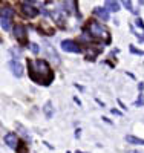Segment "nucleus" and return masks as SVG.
I'll return each mask as SVG.
<instances>
[{"label":"nucleus","mask_w":144,"mask_h":153,"mask_svg":"<svg viewBox=\"0 0 144 153\" xmlns=\"http://www.w3.org/2000/svg\"><path fill=\"white\" fill-rule=\"evenodd\" d=\"M68 153H71V152H68Z\"/></svg>","instance_id":"23"},{"label":"nucleus","mask_w":144,"mask_h":153,"mask_svg":"<svg viewBox=\"0 0 144 153\" xmlns=\"http://www.w3.org/2000/svg\"><path fill=\"white\" fill-rule=\"evenodd\" d=\"M28 66H29V76L31 80L38 83V84H43V86H49L54 80V72L49 68L48 61L45 60H28Z\"/></svg>","instance_id":"1"},{"label":"nucleus","mask_w":144,"mask_h":153,"mask_svg":"<svg viewBox=\"0 0 144 153\" xmlns=\"http://www.w3.org/2000/svg\"><path fill=\"white\" fill-rule=\"evenodd\" d=\"M20 11H22V14L26 16L28 19H34V17L38 14V9H37L35 6L29 5V3H23L22 8H20Z\"/></svg>","instance_id":"4"},{"label":"nucleus","mask_w":144,"mask_h":153,"mask_svg":"<svg viewBox=\"0 0 144 153\" xmlns=\"http://www.w3.org/2000/svg\"><path fill=\"white\" fill-rule=\"evenodd\" d=\"M43 110H45V115L48 118H52V115H54V109H52V103H51V101H48V103L45 104Z\"/></svg>","instance_id":"12"},{"label":"nucleus","mask_w":144,"mask_h":153,"mask_svg":"<svg viewBox=\"0 0 144 153\" xmlns=\"http://www.w3.org/2000/svg\"><path fill=\"white\" fill-rule=\"evenodd\" d=\"M135 153H140V152H135Z\"/></svg>","instance_id":"22"},{"label":"nucleus","mask_w":144,"mask_h":153,"mask_svg":"<svg viewBox=\"0 0 144 153\" xmlns=\"http://www.w3.org/2000/svg\"><path fill=\"white\" fill-rule=\"evenodd\" d=\"M134 104H135V106H138V107H140V106H144V95H143V94H140V97H138V100L135 101V103H134Z\"/></svg>","instance_id":"16"},{"label":"nucleus","mask_w":144,"mask_h":153,"mask_svg":"<svg viewBox=\"0 0 144 153\" xmlns=\"http://www.w3.org/2000/svg\"><path fill=\"white\" fill-rule=\"evenodd\" d=\"M135 23H137L138 26H140V28L144 31V23H143V20H141V19H137V20H135Z\"/></svg>","instance_id":"19"},{"label":"nucleus","mask_w":144,"mask_h":153,"mask_svg":"<svg viewBox=\"0 0 144 153\" xmlns=\"http://www.w3.org/2000/svg\"><path fill=\"white\" fill-rule=\"evenodd\" d=\"M123 5H124V6H126L129 11H134V8H132V3H130L129 0H124V2H123Z\"/></svg>","instance_id":"17"},{"label":"nucleus","mask_w":144,"mask_h":153,"mask_svg":"<svg viewBox=\"0 0 144 153\" xmlns=\"http://www.w3.org/2000/svg\"><path fill=\"white\" fill-rule=\"evenodd\" d=\"M5 143H6L8 147L14 149V150H17V149H19V144H20V141H19V138H17L16 133H8V135L5 136Z\"/></svg>","instance_id":"6"},{"label":"nucleus","mask_w":144,"mask_h":153,"mask_svg":"<svg viewBox=\"0 0 144 153\" xmlns=\"http://www.w3.org/2000/svg\"><path fill=\"white\" fill-rule=\"evenodd\" d=\"M28 48L31 49V52H32V54H38V52H40V48H38V45H35V43H29Z\"/></svg>","instance_id":"15"},{"label":"nucleus","mask_w":144,"mask_h":153,"mask_svg":"<svg viewBox=\"0 0 144 153\" xmlns=\"http://www.w3.org/2000/svg\"><path fill=\"white\" fill-rule=\"evenodd\" d=\"M130 52H134V54H140V55H143V54H144L143 51H140V49H137V48H134V46H130Z\"/></svg>","instance_id":"18"},{"label":"nucleus","mask_w":144,"mask_h":153,"mask_svg":"<svg viewBox=\"0 0 144 153\" xmlns=\"http://www.w3.org/2000/svg\"><path fill=\"white\" fill-rule=\"evenodd\" d=\"M9 52L14 54V55H16V58H19V57H20V51H19V49H11Z\"/></svg>","instance_id":"20"},{"label":"nucleus","mask_w":144,"mask_h":153,"mask_svg":"<svg viewBox=\"0 0 144 153\" xmlns=\"http://www.w3.org/2000/svg\"><path fill=\"white\" fill-rule=\"evenodd\" d=\"M0 25H2V29H5V31L9 29V20L8 19H2V17H0Z\"/></svg>","instance_id":"14"},{"label":"nucleus","mask_w":144,"mask_h":153,"mask_svg":"<svg viewBox=\"0 0 144 153\" xmlns=\"http://www.w3.org/2000/svg\"><path fill=\"white\" fill-rule=\"evenodd\" d=\"M9 69H11V72L14 74L16 76H22L23 75V66L20 65L19 61H16V60L9 61Z\"/></svg>","instance_id":"7"},{"label":"nucleus","mask_w":144,"mask_h":153,"mask_svg":"<svg viewBox=\"0 0 144 153\" xmlns=\"http://www.w3.org/2000/svg\"><path fill=\"white\" fill-rule=\"evenodd\" d=\"M126 141L130 143V144H138V146H144V139L138 138V136H132V135H129L126 136Z\"/></svg>","instance_id":"10"},{"label":"nucleus","mask_w":144,"mask_h":153,"mask_svg":"<svg viewBox=\"0 0 144 153\" xmlns=\"http://www.w3.org/2000/svg\"><path fill=\"white\" fill-rule=\"evenodd\" d=\"M86 32H89V35H92L97 40L103 42L104 45L110 43V34L109 31L103 26L101 23H98L97 20H89L86 23Z\"/></svg>","instance_id":"2"},{"label":"nucleus","mask_w":144,"mask_h":153,"mask_svg":"<svg viewBox=\"0 0 144 153\" xmlns=\"http://www.w3.org/2000/svg\"><path fill=\"white\" fill-rule=\"evenodd\" d=\"M12 16H14V11H12V8L3 6L2 9H0V17H2V19H8V20H11Z\"/></svg>","instance_id":"9"},{"label":"nucleus","mask_w":144,"mask_h":153,"mask_svg":"<svg viewBox=\"0 0 144 153\" xmlns=\"http://www.w3.org/2000/svg\"><path fill=\"white\" fill-rule=\"evenodd\" d=\"M77 153H83V152H77Z\"/></svg>","instance_id":"21"},{"label":"nucleus","mask_w":144,"mask_h":153,"mask_svg":"<svg viewBox=\"0 0 144 153\" xmlns=\"http://www.w3.org/2000/svg\"><path fill=\"white\" fill-rule=\"evenodd\" d=\"M12 32H14V37L17 38V42L20 45H28L29 46V43H28V32H26V29L22 26V25H16L14 29H12Z\"/></svg>","instance_id":"3"},{"label":"nucleus","mask_w":144,"mask_h":153,"mask_svg":"<svg viewBox=\"0 0 144 153\" xmlns=\"http://www.w3.org/2000/svg\"><path fill=\"white\" fill-rule=\"evenodd\" d=\"M94 14H95L97 17H100L101 20H109V11H107V8L97 6V8L94 9Z\"/></svg>","instance_id":"8"},{"label":"nucleus","mask_w":144,"mask_h":153,"mask_svg":"<svg viewBox=\"0 0 144 153\" xmlns=\"http://www.w3.org/2000/svg\"><path fill=\"white\" fill-rule=\"evenodd\" d=\"M40 29L43 31V34H48V35H52V34H54V29L49 28V26H46V23H45V22H42V25H40Z\"/></svg>","instance_id":"13"},{"label":"nucleus","mask_w":144,"mask_h":153,"mask_svg":"<svg viewBox=\"0 0 144 153\" xmlns=\"http://www.w3.org/2000/svg\"><path fill=\"white\" fill-rule=\"evenodd\" d=\"M106 6H107V11H112V12H116V11L120 9V3L113 2V0H107Z\"/></svg>","instance_id":"11"},{"label":"nucleus","mask_w":144,"mask_h":153,"mask_svg":"<svg viewBox=\"0 0 144 153\" xmlns=\"http://www.w3.org/2000/svg\"><path fill=\"white\" fill-rule=\"evenodd\" d=\"M61 49L66 51V52H74V54H78L81 51L80 46H78L75 42H72V40H63L61 42Z\"/></svg>","instance_id":"5"}]
</instances>
